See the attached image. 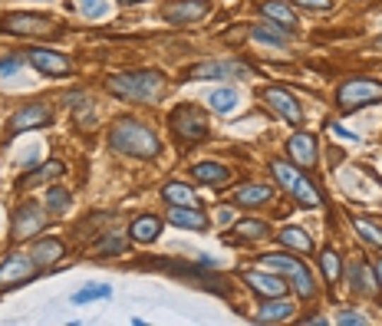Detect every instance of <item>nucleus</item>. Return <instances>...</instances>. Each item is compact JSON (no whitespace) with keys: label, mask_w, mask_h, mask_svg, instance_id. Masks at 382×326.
Instances as JSON below:
<instances>
[{"label":"nucleus","mask_w":382,"mask_h":326,"mask_svg":"<svg viewBox=\"0 0 382 326\" xmlns=\"http://www.w3.org/2000/svg\"><path fill=\"white\" fill-rule=\"evenodd\" d=\"M105 89L129 103H155L165 93V76L155 69H139V73H119L105 83Z\"/></svg>","instance_id":"f257e3e1"},{"label":"nucleus","mask_w":382,"mask_h":326,"mask_svg":"<svg viewBox=\"0 0 382 326\" xmlns=\"http://www.w3.org/2000/svg\"><path fill=\"white\" fill-rule=\"evenodd\" d=\"M109 145L122 155H135V158H155L158 155V139L152 135L149 125H142L139 119H119L112 125Z\"/></svg>","instance_id":"f03ea898"},{"label":"nucleus","mask_w":382,"mask_h":326,"mask_svg":"<svg viewBox=\"0 0 382 326\" xmlns=\"http://www.w3.org/2000/svg\"><path fill=\"white\" fill-rule=\"evenodd\" d=\"M270 172H274V178L280 182V188H284L290 198H296V204H303V208H320V194L313 192V185L306 182V178L296 172L294 165L270 162Z\"/></svg>","instance_id":"7ed1b4c3"},{"label":"nucleus","mask_w":382,"mask_h":326,"mask_svg":"<svg viewBox=\"0 0 382 326\" xmlns=\"http://www.w3.org/2000/svg\"><path fill=\"white\" fill-rule=\"evenodd\" d=\"M336 103H340L343 112H356L363 106L382 103V83H376V79H349V83L336 89Z\"/></svg>","instance_id":"20e7f679"},{"label":"nucleus","mask_w":382,"mask_h":326,"mask_svg":"<svg viewBox=\"0 0 382 326\" xmlns=\"http://www.w3.org/2000/svg\"><path fill=\"white\" fill-rule=\"evenodd\" d=\"M260 260H264V270L284 274V277L296 287V293H300V297H313V293H316L310 270H306L296 257H286V254H267V257H260Z\"/></svg>","instance_id":"39448f33"},{"label":"nucleus","mask_w":382,"mask_h":326,"mask_svg":"<svg viewBox=\"0 0 382 326\" xmlns=\"http://www.w3.org/2000/svg\"><path fill=\"white\" fill-rule=\"evenodd\" d=\"M172 129L182 142H201L208 135V122H204V112L195 106H178L172 112Z\"/></svg>","instance_id":"423d86ee"},{"label":"nucleus","mask_w":382,"mask_h":326,"mask_svg":"<svg viewBox=\"0 0 382 326\" xmlns=\"http://www.w3.org/2000/svg\"><path fill=\"white\" fill-rule=\"evenodd\" d=\"M4 27L17 37H53L57 33V23L50 17H40V13H10L4 20Z\"/></svg>","instance_id":"0eeeda50"},{"label":"nucleus","mask_w":382,"mask_h":326,"mask_svg":"<svg viewBox=\"0 0 382 326\" xmlns=\"http://www.w3.org/2000/svg\"><path fill=\"white\" fill-rule=\"evenodd\" d=\"M250 66L241 59H208L188 69V79H231V76H248Z\"/></svg>","instance_id":"6e6552de"},{"label":"nucleus","mask_w":382,"mask_h":326,"mask_svg":"<svg viewBox=\"0 0 382 326\" xmlns=\"http://www.w3.org/2000/svg\"><path fill=\"white\" fill-rule=\"evenodd\" d=\"M43 228H47V211L33 202L20 204L17 218H13V240H27L30 234H40Z\"/></svg>","instance_id":"1a4fd4ad"},{"label":"nucleus","mask_w":382,"mask_h":326,"mask_svg":"<svg viewBox=\"0 0 382 326\" xmlns=\"http://www.w3.org/2000/svg\"><path fill=\"white\" fill-rule=\"evenodd\" d=\"M50 119H53V109L47 103H33V106H23L10 119V132L20 135V132H27V129H43V125H50Z\"/></svg>","instance_id":"9d476101"},{"label":"nucleus","mask_w":382,"mask_h":326,"mask_svg":"<svg viewBox=\"0 0 382 326\" xmlns=\"http://www.w3.org/2000/svg\"><path fill=\"white\" fill-rule=\"evenodd\" d=\"M244 284H248L254 293H260L264 300H274V297H284L286 293V284L274 274V270H248V274H244Z\"/></svg>","instance_id":"9b49d317"},{"label":"nucleus","mask_w":382,"mask_h":326,"mask_svg":"<svg viewBox=\"0 0 382 326\" xmlns=\"http://www.w3.org/2000/svg\"><path fill=\"white\" fill-rule=\"evenodd\" d=\"M37 277V264L33 257H7L0 264V287H13V284H27Z\"/></svg>","instance_id":"f8f14e48"},{"label":"nucleus","mask_w":382,"mask_h":326,"mask_svg":"<svg viewBox=\"0 0 382 326\" xmlns=\"http://www.w3.org/2000/svg\"><path fill=\"white\" fill-rule=\"evenodd\" d=\"M204 13H208V0H175L162 7V17L168 23H195Z\"/></svg>","instance_id":"ddd939ff"},{"label":"nucleus","mask_w":382,"mask_h":326,"mask_svg":"<svg viewBox=\"0 0 382 326\" xmlns=\"http://www.w3.org/2000/svg\"><path fill=\"white\" fill-rule=\"evenodd\" d=\"M30 63H33V69L47 73V76H66L69 69H73L69 57L53 53V50H30Z\"/></svg>","instance_id":"4468645a"},{"label":"nucleus","mask_w":382,"mask_h":326,"mask_svg":"<svg viewBox=\"0 0 382 326\" xmlns=\"http://www.w3.org/2000/svg\"><path fill=\"white\" fill-rule=\"evenodd\" d=\"M264 99L270 103V109H277L280 115H284L286 122H300V106H296V99L286 93V89H280V86H267L264 89Z\"/></svg>","instance_id":"2eb2a0df"},{"label":"nucleus","mask_w":382,"mask_h":326,"mask_svg":"<svg viewBox=\"0 0 382 326\" xmlns=\"http://www.w3.org/2000/svg\"><path fill=\"white\" fill-rule=\"evenodd\" d=\"M286 152H290V158H294V165H300V168H310V165L316 162V139L306 132H296L290 142H286Z\"/></svg>","instance_id":"dca6fc26"},{"label":"nucleus","mask_w":382,"mask_h":326,"mask_svg":"<svg viewBox=\"0 0 382 326\" xmlns=\"http://www.w3.org/2000/svg\"><path fill=\"white\" fill-rule=\"evenodd\" d=\"M168 221L178 224V228H191V231H204V228H208V218H204L195 204H175L172 211H168Z\"/></svg>","instance_id":"f3484780"},{"label":"nucleus","mask_w":382,"mask_h":326,"mask_svg":"<svg viewBox=\"0 0 382 326\" xmlns=\"http://www.w3.org/2000/svg\"><path fill=\"white\" fill-rule=\"evenodd\" d=\"M260 13L270 17V23H280V27H286V30L296 27V13L286 7L284 0H264V4H260Z\"/></svg>","instance_id":"a211bd4d"},{"label":"nucleus","mask_w":382,"mask_h":326,"mask_svg":"<svg viewBox=\"0 0 382 326\" xmlns=\"http://www.w3.org/2000/svg\"><path fill=\"white\" fill-rule=\"evenodd\" d=\"M250 37L260 40V43H274V47H280V43H290L294 30L280 27V23H257V27L250 30Z\"/></svg>","instance_id":"6ab92c4d"},{"label":"nucleus","mask_w":382,"mask_h":326,"mask_svg":"<svg viewBox=\"0 0 382 326\" xmlns=\"http://www.w3.org/2000/svg\"><path fill=\"white\" fill-rule=\"evenodd\" d=\"M290 313H294V303H286V300L274 297V303L267 300L254 320H257V323H284V320H290Z\"/></svg>","instance_id":"aec40b11"},{"label":"nucleus","mask_w":382,"mask_h":326,"mask_svg":"<svg viewBox=\"0 0 382 326\" xmlns=\"http://www.w3.org/2000/svg\"><path fill=\"white\" fill-rule=\"evenodd\" d=\"M270 185H244V188H238V204H244V208H254V204H264L270 202Z\"/></svg>","instance_id":"412c9836"},{"label":"nucleus","mask_w":382,"mask_h":326,"mask_svg":"<svg viewBox=\"0 0 382 326\" xmlns=\"http://www.w3.org/2000/svg\"><path fill=\"white\" fill-rule=\"evenodd\" d=\"M30 257L37 260V264H57L59 257H63V244L59 240H37L33 244V250H30Z\"/></svg>","instance_id":"4be33fe9"},{"label":"nucleus","mask_w":382,"mask_h":326,"mask_svg":"<svg viewBox=\"0 0 382 326\" xmlns=\"http://www.w3.org/2000/svg\"><path fill=\"white\" fill-rule=\"evenodd\" d=\"M63 175V162H47L43 168H37V172H30L20 178V188H33V185H43L50 182V178H59Z\"/></svg>","instance_id":"5701e85b"},{"label":"nucleus","mask_w":382,"mask_h":326,"mask_svg":"<svg viewBox=\"0 0 382 326\" xmlns=\"http://www.w3.org/2000/svg\"><path fill=\"white\" fill-rule=\"evenodd\" d=\"M280 244L290 248V250H300V254H310V250H313V240L306 238V231H300V228H284L280 231Z\"/></svg>","instance_id":"b1692460"},{"label":"nucleus","mask_w":382,"mask_h":326,"mask_svg":"<svg viewBox=\"0 0 382 326\" xmlns=\"http://www.w3.org/2000/svg\"><path fill=\"white\" fill-rule=\"evenodd\" d=\"M158 231H162L158 218H135L132 221V238L139 240V244H152V240L158 238Z\"/></svg>","instance_id":"393cba45"},{"label":"nucleus","mask_w":382,"mask_h":326,"mask_svg":"<svg viewBox=\"0 0 382 326\" xmlns=\"http://www.w3.org/2000/svg\"><path fill=\"white\" fill-rule=\"evenodd\" d=\"M195 178H198V182H208V185H224L231 178V172L224 168V165L201 162V165H195Z\"/></svg>","instance_id":"a878e982"},{"label":"nucleus","mask_w":382,"mask_h":326,"mask_svg":"<svg viewBox=\"0 0 382 326\" xmlns=\"http://www.w3.org/2000/svg\"><path fill=\"white\" fill-rule=\"evenodd\" d=\"M165 202H172V204H198V198H195V192H191L188 185L172 182V185H165Z\"/></svg>","instance_id":"bb28decb"},{"label":"nucleus","mask_w":382,"mask_h":326,"mask_svg":"<svg viewBox=\"0 0 382 326\" xmlns=\"http://www.w3.org/2000/svg\"><path fill=\"white\" fill-rule=\"evenodd\" d=\"M353 284H356V290H363V293H376V270L369 267V264H356Z\"/></svg>","instance_id":"cd10ccee"},{"label":"nucleus","mask_w":382,"mask_h":326,"mask_svg":"<svg viewBox=\"0 0 382 326\" xmlns=\"http://www.w3.org/2000/svg\"><path fill=\"white\" fill-rule=\"evenodd\" d=\"M208 103L214 112H231V109L238 106V93H234V89H214L208 96Z\"/></svg>","instance_id":"c85d7f7f"},{"label":"nucleus","mask_w":382,"mask_h":326,"mask_svg":"<svg viewBox=\"0 0 382 326\" xmlns=\"http://www.w3.org/2000/svg\"><path fill=\"white\" fill-rule=\"evenodd\" d=\"M69 202H73V198H69V192H66V188H59V185L47 192V208L53 214H63L69 208Z\"/></svg>","instance_id":"c756f323"},{"label":"nucleus","mask_w":382,"mask_h":326,"mask_svg":"<svg viewBox=\"0 0 382 326\" xmlns=\"http://www.w3.org/2000/svg\"><path fill=\"white\" fill-rule=\"evenodd\" d=\"M109 297H112V287H103V284H96V287L76 290V293H73V303H93V300H109Z\"/></svg>","instance_id":"7c9ffc66"},{"label":"nucleus","mask_w":382,"mask_h":326,"mask_svg":"<svg viewBox=\"0 0 382 326\" xmlns=\"http://www.w3.org/2000/svg\"><path fill=\"white\" fill-rule=\"evenodd\" d=\"M356 231H359V238L366 244H373V248H382V228L373 224V221H356Z\"/></svg>","instance_id":"2f4dec72"},{"label":"nucleus","mask_w":382,"mask_h":326,"mask_svg":"<svg viewBox=\"0 0 382 326\" xmlns=\"http://www.w3.org/2000/svg\"><path fill=\"white\" fill-rule=\"evenodd\" d=\"M320 267H323V274H326L330 284L340 280V257H336V250H323V254H320Z\"/></svg>","instance_id":"473e14b6"},{"label":"nucleus","mask_w":382,"mask_h":326,"mask_svg":"<svg viewBox=\"0 0 382 326\" xmlns=\"http://www.w3.org/2000/svg\"><path fill=\"white\" fill-rule=\"evenodd\" d=\"M234 234H244V238H264V234H270V231H267L264 221H238Z\"/></svg>","instance_id":"72a5a7b5"},{"label":"nucleus","mask_w":382,"mask_h":326,"mask_svg":"<svg viewBox=\"0 0 382 326\" xmlns=\"http://www.w3.org/2000/svg\"><path fill=\"white\" fill-rule=\"evenodd\" d=\"M96 250H99V254H122V250H125V240L115 238V234H105V238L99 240V248H96Z\"/></svg>","instance_id":"f704fd0d"},{"label":"nucleus","mask_w":382,"mask_h":326,"mask_svg":"<svg viewBox=\"0 0 382 326\" xmlns=\"http://www.w3.org/2000/svg\"><path fill=\"white\" fill-rule=\"evenodd\" d=\"M76 7L86 13V17H103L105 13V4L103 0H76Z\"/></svg>","instance_id":"c9c22d12"},{"label":"nucleus","mask_w":382,"mask_h":326,"mask_svg":"<svg viewBox=\"0 0 382 326\" xmlns=\"http://www.w3.org/2000/svg\"><path fill=\"white\" fill-rule=\"evenodd\" d=\"M17 69H20V59L17 57H4V59H0V76H13Z\"/></svg>","instance_id":"e433bc0d"},{"label":"nucleus","mask_w":382,"mask_h":326,"mask_svg":"<svg viewBox=\"0 0 382 326\" xmlns=\"http://www.w3.org/2000/svg\"><path fill=\"white\" fill-rule=\"evenodd\" d=\"M336 323H353V326H363L366 323V317H359V313H356V310H346V313H340V317H336Z\"/></svg>","instance_id":"4c0bfd02"},{"label":"nucleus","mask_w":382,"mask_h":326,"mask_svg":"<svg viewBox=\"0 0 382 326\" xmlns=\"http://www.w3.org/2000/svg\"><path fill=\"white\" fill-rule=\"evenodd\" d=\"M300 7H310V10H330L333 7V0H294Z\"/></svg>","instance_id":"58836bf2"},{"label":"nucleus","mask_w":382,"mask_h":326,"mask_svg":"<svg viewBox=\"0 0 382 326\" xmlns=\"http://www.w3.org/2000/svg\"><path fill=\"white\" fill-rule=\"evenodd\" d=\"M373 270H376V277H379V287H382V260H376V267H373Z\"/></svg>","instance_id":"ea45409f"},{"label":"nucleus","mask_w":382,"mask_h":326,"mask_svg":"<svg viewBox=\"0 0 382 326\" xmlns=\"http://www.w3.org/2000/svg\"><path fill=\"white\" fill-rule=\"evenodd\" d=\"M376 50H382V37H379V40H376Z\"/></svg>","instance_id":"a19ab883"},{"label":"nucleus","mask_w":382,"mask_h":326,"mask_svg":"<svg viewBox=\"0 0 382 326\" xmlns=\"http://www.w3.org/2000/svg\"><path fill=\"white\" fill-rule=\"evenodd\" d=\"M119 4H139V0H119Z\"/></svg>","instance_id":"79ce46f5"}]
</instances>
